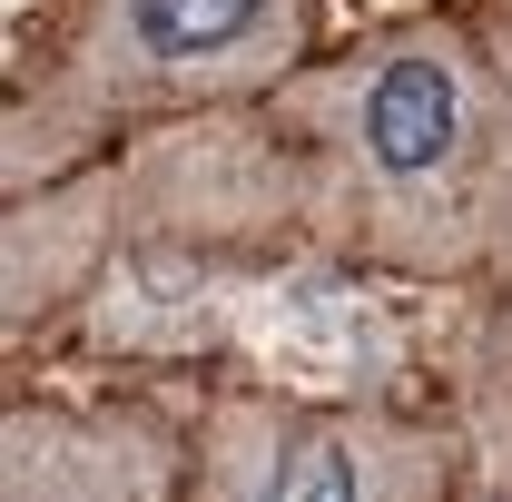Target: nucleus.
<instances>
[{
  "label": "nucleus",
  "mask_w": 512,
  "mask_h": 502,
  "mask_svg": "<svg viewBox=\"0 0 512 502\" xmlns=\"http://www.w3.org/2000/svg\"><path fill=\"white\" fill-rule=\"evenodd\" d=\"M316 128L335 138L345 188L394 227V207L414 217L463 178L483 138V50L463 30H394L384 50L316 89Z\"/></svg>",
  "instance_id": "1"
},
{
  "label": "nucleus",
  "mask_w": 512,
  "mask_h": 502,
  "mask_svg": "<svg viewBox=\"0 0 512 502\" xmlns=\"http://www.w3.org/2000/svg\"><path fill=\"white\" fill-rule=\"evenodd\" d=\"M306 50V0H89L69 40V119L148 99H237L286 79Z\"/></svg>",
  "instance_id": "2"
},
{
  "label": "nucleus",
  "mask_w": 512,
  "mask_h": 502,
  "mask_svg": "<svg viewBox=\"0 0 512 502\" xmlns=\"http://www.w3.org/2000/svg\"><path fill=\"white\" fill-rule=\"evenodd\" d=\"M444 443L394 414H316L276 394H227L207 414V502H434Z\"/></svg>",
  "instance_id": "3"
},
{
  "label": "nucleus",
  "mask_w": 512,
  "mask_h": 502,
  "mask_svg": "<svg viewBox=\"0 0 512 502\" xmlns=\"http://www.w3.org/2000/svg\"><path fill=\"white\" fill-rule=\"evenodd\" d=\"M0 502H178V453L148 414H69L10 404Z\"/></svg>",
  "instance_id": "4"
}]
</instances>
